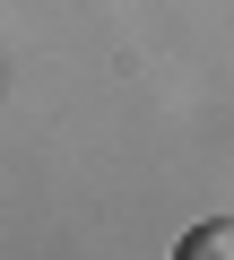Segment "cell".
<instances>
[{
  "mask_svg": "<svg viewBox=\"0 0 234 260\" xmlns=\"http://www.w3.org/2000/svg\"><path fill=\"white\" fill-rule=\"evenodd\" d=\"M174 260H234V225H225V217H199V225L174 243Z\"/></svg>",
  "mask_w": 234,
  "mask_h": 260,
  "instance_id": "cell-1",
  "label": "cell"
}]
</instances>
